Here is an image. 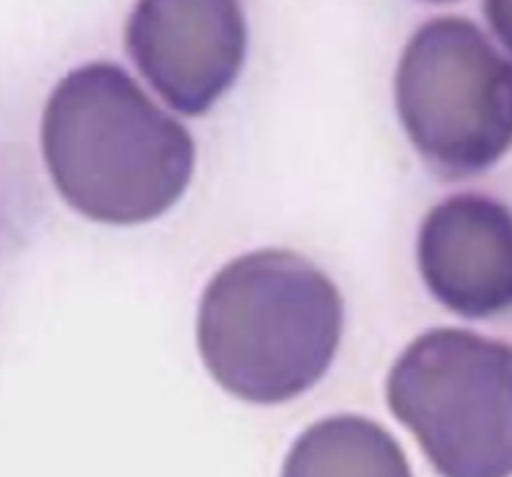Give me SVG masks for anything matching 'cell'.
Here are the masks:
<instances>
[{"label":"cell","mask_w":512,"mask_h":477,"mask_svg":"<svg viewBox=\"0 0 512 477\" xmlns=\"http://www.w3.org/2000/svg\"><path fill=\"white\" fill-rule=\"evenodd\" d=\"M280 477H413V470L383 425L333 415L295 440Z\"/></svg>","instance_id":"cell-7"},{"label":"cell","mask_w":512,"mask_h":477,"mask_svg":"<svg viewBox=\"0 0 512 477\" xmlns=\"http://www.w3.org/2000/svg\"><path fill=\"white\" fill-rule=\"evenodd\" d=\"M40 145L60 198L88 220L140 225L188 190L195 143L115 63L70 70L43 110Z\"/></svg>","instance_id":"cell-1"},{"label":"cell","mask_w":512,"mask_h":477,"mask_svg":"<svg viewBox=\"0 0 512 477\" xmlns=\"http://www.w3.org/2000/svg\"><path fill=\"white\" fill-rule=\"evenodd\" d=\"M125 48L173 110L203 115L238 80L248 50L240 0H138Z\"/></svg>","instance_id":"cell-5"},{"label":"cell","mask_w":512,"mask_h":477,"mask_svg":"<svg viewBox=\"0 0 512 477\" xmlns=\"http://www.w3.org/2000/svg\"><path fill=\"white\" fill-rule=\"evenodd\" d=\"M395 108L433 173L463 180L512 148V60L468 18L415 30L395 73Z\"/></svg>","instance_id":"cell-3"},{"label":"cell","mask_w":512,"mask_h":477,"mask_svg":"<svg viewBox=\"0 0 512 477\" xmlns=\"http://www.w3.org/2000/svg\"><path fill=\"white\" fill-rule=\"evenodd\" d=\"M483 8L495 38L512 53V0H485Z\"/></svg>","instance_id":"cell-8"},{"label":"cell","mask_w":512,"mask_h":477,"mask_svg":"<svg viewBox=\"0 0 512 477\" xmlns=\"http://www.w3.org/2000/svg\"><path fill=\"white\" fill-rule=\"evenodd\" d=\"M418 268L430 295L463 318L512 313V210L483 193L445 198L420 225Z\"/></svg>","instance_id":"cell-6"},{"label":"cell","mask_w":512,"mask_h":477,"mask_svg":"<svg viewBox=\"0 0 512 477\" xmlns=\"http://www.w3.org/2000/svg\"><path fill=\"white\" fill-rule=\"evenodd\" d=\"M428 3H450V0H428Z\"/></svg>","instance_id":"cell-9"},{"label":"cell","mask_w":512,"mask_h":477,"mask_svg":"<svg viewBox=\"0 0 512 477\" xmlns=\"http://www.w3.org/2000/svg\"><path fill=\"white\" fill-rule=\"evenodd\" d=\"M388 405L440 477H512L510 343L428 330L395 360Z\"/></svg>","instance_id":"cell-4"},{"label":"cell","mask_w":512,"mask_h":477,"mask_svg":"<svg viewBox=\"0 0 512 477\" xmlns=\"http://www.w3.org/2000/svg\"><path fill=\"white\" fill-rule=\"evenodd\" d=\"M333 280L293 250L230 260L205 288L198 348L215 383L255 405L290 403L325 378L343 338Z\"/></svg>","instance_id":"cell-2"}]
</instances>
